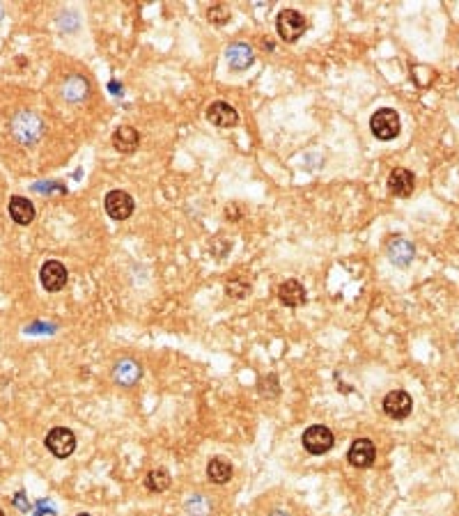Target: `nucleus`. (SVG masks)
<instances>
[{
	"label": "nucleus",
	"mask_w": 459,
	"mask_h": 516,
	"mask_svg": "<svg viewBox=\"0 0 459 516\" xmlns=\"http://www.w3.org/2000/svg\"><path fill=\"white\" fill-rule=\"evenodd\" d=\"M44 124L39 120L33 110H21L19 115H14L12 120V133L16 140H21L23 144H33L42 138Z\"/></svg>",
	"instance_id": "1"
},
{
	"label": "nucleus",
	"mask_w": 459,
	"mask_h": 516,
	"mask_svg": "<svg viewBox=\"0 0 459 516\" xmlns=\"http://www.w3.org/2000/svg\"><path fill=\"white\" fill-rule=\"evenodd\" d=\"M275 30H278L280 39L294 44V41L301 39V35L308 30V21H305V16L301 12H297V9H283L278 19H275Z\"/></svg>",
	"instance_id": "2"
},
{
	"label": "nucleus",
	"mask_w": 459,
	"mask_h": 516,
	"mask_svg": "<svg viewBox=\"0 0 459 516\" xmlns=\"http://www.w3.org/2000/svg\"><path fill=\"white\" fill-rule=\"evenodd\" d=\"M370 129L374 133V138H379V140H393V138L400 136L402 122H400V115H397L393 108H379L370 117Z\"/></svg>",
	"instance_id": "3"
},
{
	"label": "nucleus",
	"mask_w": 459,
	"mask_h": 516,
	"mask_svg": "<svg viewBox=\"0 0 459 516\" xmlns=\"http://www.w3.org/2000/svg\"><path fill=\"white\" fill-rule=\"evenodd\" d=\"M46 448L51 450V454L58 459H67L71 452L76 450V436L74 431L67 427H53L46 433Z\"/></svg>",
	"instance_id": "4"
},
{
	"label": "nucleus",
	"mask_w": 459,
	"mask_h": 516,
	"mask_svg": "<svg viewBox=\"0 0 459 516\" xmlns=\"http://www.w3.org/2000/svg\"><path fill=\"white\" fill-rule=\"evenodd\" d=\"M301 443H303V448L308 450L310 454H326L331 448H333V433L329 427H324V425H312L303 431V436H301Z\"/></svg>",
	"instance_id": "5"
},
{
	"label": "nucleus",
	"mask_w": 459,
	"mask_h": 516,
	"mask_svg": "<svg viewBox=\"0 0 459 516\" xmlns=\"http://www.w3.org/2000/svg\"><path fill=\"white\" fill-rule=\"evenodd\" d=\"M384 413L393 420H404L411 416L413 411V399L409 392L404 390H391L389 395L384 397Z\"/></svg>",
	"instance_id": "6"
},
{
	"label": "nucleus",
	"mask_w": 459,
	"mask_h": 516,
	"mask_svg": "<svg viewBox=\"0 0 459 516\" xmlns=\"http://www.w3.org/2000/svg\"><path fill=\"white\" fill-rule=\"evenodd\" d=\"M104 206H106V214L110 216L113 221H127L131 214L136 209V202L131 198L129 193L125 191H110L104 200Z\"/></svg>",
	"instance_id": "7"
},
{
	"label": "nucleus",
	"mask_w": 459,
	"mask_h": 516,
	"mask_svg": "<svg viewBox=\"0 0 459 516\" xmlns=\"http://www.w3.org/2000/svg\"><path fill=\"white\" fill-rule=\"evenodd\" d=\"M386 255H389V260L395 264V266H409L416 257V248L409 239H404V236H389V241H386Z\"/></svg>",
	"instance_id": "8"
},
{
	"label": "nucleus",
	"mask_w": 459,
	"mask_h": 516,
	"mask_svg": "<svg viewBox=\"0 0 459 516\" xmlns=\"http://www.w3.org/2000/svg\"><path fill=\"white\" fill-rule=\"evenodd\" d=\"M347 459H349V463L356 468H370L376 459L374 443L370 438H356L352 443L349 452H347Z\"/></svg>",
	"instance_id": "9"
},
{
	"label": "nucleus",
	"mask_w": 459,
	"mask_h": 516,
	"mask_svg": "<svg viewBox=\"0 0 459 516\" xmlns=\"http://www.w3.org/2000/svg\"><path fill=\"white\" fill-rule=\"evenodd\" d=\"M39 278H42V287L46 292H60V289L67 285L69 273H67L65 264H60L58 260H48L42 266V271H39Z\"/></svg>",
	"instance_id": "10"
},
{
	"label": "nucleus",
	"mask_w": 459,
	"mask_h": 516,
	"mask_svg": "<svg viewBox=\"0 0 459 516\" xmlns=\"http://www.w3.org/2000/svg\"><path fill=\"white\" fill-rule=\"evenodd\" d=\"M207 120L218 129H230L239 122V112L226 101H213L207 108Z\"/></svg>",
	"instance_id": "11"
},
{
	"label": "nucleus",
	"mask_w": 459,
	"mask_h": 516,
	"mask_svg": "<svg viewBox=\"0 0 459 516\" xmlns=\"http://www.w3.org/2000/svg\"><path fill=\"white\" fill-rule=\"evenodd\" d=\"M416 189V177L411 170L406 168H395L389 174V191L395 198H409Z\"/></svg>",
	"instance_id": "12"
},
{
	"label": "nucleus",
	"mask_w": 459,
	"mask_h": 516,
	"mask_svg": "<svg viewBox=\"0 0 459 516\" xmlns=\"http://www.w3.org/2000/svg\"><path fill=\"white\" fill-rule=\"evenodd\" d=\"M228 65L230 69L234 71H246L253 62H255V53H253V48L248 44H243V41H237V44H232L228 48Z\"/></svg>",
	"instance_id": "13"
},
{
	"label": "nucleus",
	"mask_w": 459,
	"mask_h": 516,
	"mask_svg": "<svg viewBox=\"0 0 459 516\" xmlns=\"http://www.w3.org/2000/svg\"><path fill=\"white\" fill-rule=\"evenodd\" d=\"M9 216H12V221L19 223V225H30L35 221V206L28 198H21V195H14V198H9Z\"/></svg>",
	"instance_id": "14"
},
{
	"label": "nucleus",
	"mask_w": 459,
	"mask_h": 516,
	"mask_svg": "<svg viewBox=\"0 0 459 516\" xmlns=\"http://www.w3.org/2000/svg\"><path fill=\"white\" fill-rule=\"evenodd\" d=\"M138 144H140V133L134 127L125 124V127H117L115 129V133H113V147L117 152L131 154V152L138 149Z\"/></svg>",
	"instance_id": "15"
},
{
	"label": "nucleus",
	"mask_w": 459,
	"mask_h": 516,
	"mask_svg": "<svg viewBox=\"0 0 459 516\" xmlns=\"http://www.w3.org/2000/svg\"><path fill=\"white\" fill-rule=\"evenodd\" d=\"M278 298L283 305L287 307H299L305 303V287L299 280H285L278 287Z\"/></svg>",
	"instance_id": "16"
},
{
	"label": "nucleus",
	"mask_w": 459,
	"mask_h": 516,
	"mask_svg": "<svg viewBox=\"0 0 459 516\" xmlns=\"http://www.w3.org/2000/svg\"><path fill=\"white\" fill-rule=\"evenodd\" d=\"M140 365L134 363L131 358H125V360H120V363L115 365V372H113V377L120 386H125V388H131L136 384V381L140 379Z\"/></svg>",
	"instance_id": "17"
},
{
	"label": "nucleus",
	"mask_w": 459,
	"mask_h": 516,
	"mask_svg": "<svg viewBox=\"0 0 459 516\" xmlns=\"http://www.w3.org/2000/svg\"><path fill=\"white\" fill-rule=\"evenodd\" d=\"M232 475H234V470H232V463L228 459H223V457L209 459V463H207V478L213 484H226V482L232 480Z\"/></svg>",
	"instance_id": "18"
},
{
	"label": "nucleus",
	"mask_w": 459,
	"mask_h": 516,
	"mask_svg": "<svg viewBox=\"0 0 459 516\" xmlns=\"http://www.w3.org/2000/svg\"><path fill=\"white\" fill-rule=\"evenodd\" d=\"M88 80L83 76H69L63 85V97L67 101H83L88 97Z\"/></svg>",
	"instance_id": "19"
},
{
	"label": "nucleus",
	"mask_w": 459,
	"mask_h": 516,
	"mask_svg": "<svg viewBox=\"0 0 459 516\" xmlns=\"http://www.w3.org/2000/svg\"><path fill=\"white\" fill-rule=\"evenodd\" d=\"M170 473L166 468H154V470H149L147 473V478H145V487L152 491V493H163V491H168L170 489Z\"/></svg>",
	"instance_id": "20"
},
{
	"label": "nucleus",
	"mask_w": 459,
	"mask_h": 516,
	"mask_svg": "<svg viewBox=\"0 0 459 516\" xmlns=\"http://www.w3.org/2000/svg\"><path fill=\"white\" fill-rule=\"evenodd\" d=\"M186 512L191 516H207L209 505L205 500V495H191V498L186 500Z\"/></svg>",
	"instance_id": "21"
},
{
	"label": "nucleus",
	"mask_w": 459,
	"mask_h": 516,
	"mask_svg": "<svg viewBox=\"0 0 459 516\" xmlns=\"http://www.w3.org/2000/svg\"><path fill=\"white\" fill-rule=\"evenodd\" d=\"M207 19L211 21V23L223 26V23H228V21H230V9L226 5H213L207 12Z\"/></svg>",
	"instance_id": "22"
},
{
	"label": "nucleus",
	"mask_w": 459,
	"mask_h": 516,
	"mask_svg": "<svg viewBox=\"0 0 459 516\" xmlns=\"http://www.w3.org/2000/svg\"><path fill=\"white\" fill-rule=\"evenodd\" d=\"M0 516H5V512H3V510H0Z\"/></svg>",
	"instance_id": "23"
},
{
	"label": "nucleus",
	"mask_w": 459,
	"mask_h": 516,
	"mask_svg": "<svg viewBox=\"0 0 459 516\" xmlns=\"http://www.w3.org/2000/svg\"><path fill=\"white\" fill-rule=\"evenodd\" d=\"M78 516H90V514H78Z\"/></svg>",
	"instance_id": "24"
}]
</instances>
